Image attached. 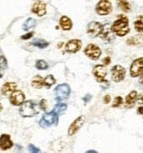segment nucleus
<instances>
[{"label":"nucleus","instance_id":"13","mask_svg":"<svg viewBox=\"0 0 143 153\" xmlns=\"http://www.w3.org/2000/svg\"><path fill=\"white\" fill-rule=\"evenodd\" d=\"M82 43L79 39H71L66 44V50L69 53L74 54L76 53L81 49Z\"/></svg>","mask_w":143,"mask_h":153},{"label":"nucleus","instance_id":"36","mask_svg":"<svg viewBox=\"0 0 143 153\" xmlns=\"http://www.w3.org/2000/svg\"><path fill=\"white\" fill-rule=\"evenodd\" d=\"M110 95H106L105 97H104V101H105V103H109V102H110Z\"/></svg>","mask_w":143,"mask_h":153},{"label":"nucleus","instance_id":"22","mask_svg":"<svg viewBox=\"0 0 143 153\" xmlns=\"http://www.w3.org/2000/svg\"><path fill=\"white\" fill-rule=\"evenodd\" d=\"M44 85V79L40 75H36L32 80V86L36 89H41Z\"/></svg>","mask_w":143,"mask_h":153},{"label":"nucleus","instance_id":"11","mask_svg":"<svg viewBox=\"0 0 143 153\" xmlns=\"http://www.w3.org/2000/svg\"><path fill=\"white\" fill-rule=\"evenodd\" d=\"M111 77L115 82H121L126 75V70L121 65H115L111 70Z\"/></svg>","mask_w":143,"mask_h":153},{"label":"nucleus","instance_id":"17","mask_svg":"<svg viewBox=\"0 0 143 153\" xmlns=\"http://www.w3.org/2000/svg\"><path fill=\"white\" fill-rule=\"evenodd\" d=\"M137 98V92L135 91L130 92L128 95L126 97L125 100V105L127 108H131L134 106L136 103V100Z\"/></svg>","mask_w":143,"mask_h":153},{"label":"nucleus","instance_id":"16","mask_svg":"<svg viewBox=\"0 0 143 153\" xmlns=\"http://www.w3.org/2000/svg\"><path fill=\"white\" fill-rule=\"evenodd\" d=\"M13 146V142L10 139V136L7 134H3L0 137V148L4 151L10 149Z\"/></svg>","mask_w":143,"mask_h":153},{"label":"nucleus","instance_id":"8","mask_svg":"<svg viewBox=\"0 0 143 153\" xmlns=\"http://www.w3.org/2000/svg\"><path fill=\"white\" fill-rule=\"evenodd\" d=\"M115 33L111 29V26L109 24H106L103 25L101 33L100 34L101 38L102 39V40L106 43H111L115 39Z\"/></svg>","mask_w":143,"mask_h":153},{"label":"nucleus","instance_id":"40","mask_svg":"<svg viewBox=\"0 0 143 153\" xmlns=\"http://www.w3.org/2000/svg\"><path fill=\"white\" fill-rule=\"evenodd\" d=\"M0 78H2V75L1 74H0Z\"/></svg>","mask_w":143,"mask_h":153},{"label":"nucleus","instance_id":"39","mask_svg":"<svg viewBox=\"0 0 143 153\" xmlns=\"http://www.w3.org/2000/svg\"><path fill=\"white\" fill-rule=\"evenodd\" d=\"M0 111H2V105L0 104Z\"/></svg>","mask_w":143,"mask_h":153},{"label":"nucleus","instance_id":"4","mask_svg":"<svg viewBox=\"0 0 143 153\" xmlns=\"http://www.w3.org/2000/svg\"><path fill=\"white\" fill-rule=\"evenodd\" d=\"M54 93L57 100H64L69 98L70 95V88L67 84H60L56 86Z\"/></svg>","mask_w":143,"mask_h":153},{"label":"nucleus","instance_id":"21","mask_svg":"<svg viewBox=\"0 0 143 153\" xmlns=\"http://www.w3.org/2000/svg\"><path fill=\"white\" fill-rule=\"evenodd\" d=\"M36 24L37 22L34 19H33V18H29V19L24 23L22 29H24L25 31H29L30 29H34V28L36 26Z\"/></svg>","mask_w":143,"mask_h":153},{"label":"nucleus","instance_id":"9","mask_svg":"<svg viewBox=\"0 0 143 153\" xmlns=\"http://www.w3.org/2000/svg\"><path fill=\"white\" fill-rule=\"evenodd\" d=\"M93 75L98 82H107L106 77L107 75V71L106 67L102 65H95L93 69Z\"/></svg>","mask_w":143,"mask_h":153},{"label":"nucleus","instance_id":"14","mask_svg":"<svg viewBox=\"0 0 143 153\" xmlns=\"http://www.w3.org/2000/svg\"><path fill=\"white\" fill-rule=\"evenodd\" d=\"M84 122H85V117L84 116L78 117L77 119L74 120L72 124L70 125V126L69 127V130H68V135L69 136H73L74 134H75L79 131V129L83 126Z\"/></svg>","mask_w":143,"mask_h":153},{"label":"nucleus","instance_id":"24","mask_svg":"<svg viewBox=\"0 0 143 153\" xmlns=\"http://www.w3.org/2000/svg\"><path fill=\"white\" fill-rule=\"evenodd\" d=\"M32 45L34 46L37 47V48H39V49H45V48L49 46V43L46 42L45 40H44V39H37L34 40Z\"/></svg>","mask_w":143,"mask_h":153},{"label":"nucleus","instance_id":"37","mask_svg":"<svg viewBox=\"0 0 143 153\" xmlns=\"http://www.w3.org/2000/svg\"><path fill=\"white\" fill-rule=\"evenodd\" d=\"M137 112H138V114H140V115H143V107L138 108Z\"/></svg>","mask_w":143,"mask_h":153},{"label":"nucleus","instance_id":"19","mask_svg":"<svg viewBox=\"0 0 143 153\" xmlns=\"http://www.w3.org/2000/svg\"><path fill=\"white\" fill-rule=\"evenodd\" d=\"M17 85L16 83L14 82H7L4 84V85L2 86V94L4 95H8L9 93H12L13 91H14L16 90Z\"/></svg>","mask_w":143,"mask_h":153},{"label":"nucleus","instance_id":"7","mask_svg":"<svg viewBox=\"0 0 143 153\" xmlns=\"http://www.w3.org/2000/svg\"><path fill=\"white\" fill-rule=\"evenodd\" d=\"M84 52H85L86 56H88L89 58L91 59H94V60L98 59L101 56V49L98 46L93 45V44H90V45H88L86 46Z\"/></svg>","mask_w":143,"mask_h":153},{"label":"nucleus","instance_id":"10","mask_svg":"<svg viewBox=\"0 0 143 153\" xmlns=\"http://www.w3.org/2000/svg\"><path fill=\"white\" fill-rule=\"evenodd\" d=\"M103 25L96 22V21H93V22H90V24L87 26V33L90 35V37H96L99 36L101 33V30H102Z\"/></svg>","mask_w":143,"mask_h":153},{"label":"nucleus","instance_id":"15","mask_svg":"<svg viewBox=\"0 0 143 153\" xmlns=\"http://www.w3.org/2000/svg\"><path fill=\"white\" fill-rule=\"evenodd\" d=\"M32 12L38 16H44L46 13V4L43 1H36L33 4Z\"/></svg>","mask_w":143,"mask_h":153},{"label":"nucleus","instance_id":"20","mask_svg":"<svg viewBox=\"0 0 143 153\" xmlns=\"http://www.w3.org/2000/svg\"><path fill=\"white\" fill-rule=\"evenodd\" d=\"M60 25L61 26L63 30L68 31V30H70L72 28V21L69 17L62 16L60 20Z\"/></svg>","mask_w":143,"mask_h":153},{"label":"nucleus","instance_id":"32","mask_svg":"<svg viewBox=\"0 0 143 153\" xmlns=\"http://www.w3.org/2000/svg\"><path fill=\"white\" fill-rule=\"evenodd\" d=\"M39 107L40 109H42L43 111H45L46 110V100L45 99L41 100L40 103H39Z\"/></svg>","mask_w":143,"mask_h":153},{"label":"nucleus","instance_id":"29","mask_svg":"<svg viewBox=\"0 0 143 153\" xmlns=\"http://www.w3.org/2000/svg\"><path fill=\"white\" fill-rule=\"evenodd\" d=\"M134 26H135L136 30L137 32L142 33L143 32V22L141 20H136L134 23Z\"/></svg>","mask_w":143,"mask_h":153},{"label":"nucleus","instance_id":"12","mask_svg":"<svg viewBox=\"0 0 143 153\" xmlns=\"http://www.w3.org/2000/svg\"><path fill=\"white\" fill-rule=\"evenodd\" d=\"M25 100V94L21 91H13L9 97V101L10 103L13 105H21L22 104L24 103Z\"/></svg>","mask_w":143,"mask_h":153},{"label":"nucleus","instance_id":"35","mask_svg":"<svg viewBox=\"0 0 143 153\" xmlns=\"http://www.w3.org/2000/svg\"><path fill=\"white\" fill-rule=\"evenodd\" d=\"M136 100H137V102L139 104H143V95H138Z\"/></svg>","mask_w":143,"mask_h":153},{"label":"nucleus","instance_id":"5","mask_svg":"<svg viewBox=\"0 0 143 153\" xmlns=\"http://www.w3.org/2000/svg\"><path fill=\"white\" fill-rule=\"evenodd\" d=\"M95 10L101 16L108 15L112 11V4L109 0H100L96 5Z\"/></svg>","mask_w":143,"mask_h":153},{"label":"nucleus","instance_id":"2","mask_svg":"<svg viewBox=\"0 0 143 153\" xmlns=\"http://www.w3.org/2000/svg\"><path fill=\"white\" fill-rule=\"evenodd\" d=\"M39 105L37 104L35 101L27 100L24 101V103L21 105L19 113L23 117H32L39 113Z\"/></svg>","mask_w":143,"mask_h":153},{"label":"nucleus","instance_id":"25","mask_svg":"<svg viewBox=\"0 0 143 153\" xmlns=\"http://www.w3.org/2000/svg\"><path fill=\"white\" fill-rule=\"evenodd\" d=\"M55 82H56L55 79L54 78L53 75H47L44 79V85H45L47 88H50V87L53 85L54 84H55Z\"/></svg>","mask_w":143,"mask_h":153},{"label":"nucleus","instance_id":"3","mask_svg":"<svg viewBox=\"0 0 143 153\" xmlns=\"http://www.w3.org/2000/svg\"><path fill=\"white\" fill-rule=\"evenodd\" d=\"M59 121V114L53 111L43 115L41 120H39V126L42 128H47L51 126H56Z\"/></svg>","mask_w":143,"mask_h":153},{"label":"nucleus","instance_id":"18","mask_svg":"<svg viewBox=\"0 0 143 153\" xmlns=\"http://www.w3.org/2000/svg\"><path fill=\"white\" fill-rule=\"evenodd\" d=\"M127 42L128 45L142 46L143 45V35L142 34L134 35L132 37L129 38Z\"/></svg>","mask_w":143,"mask_h":153},{"label":"nucleus","instance_id":"30","mask_svg":"<svg viewBox=\"0 0 143 153\" xmlns=\"http://www.w3.org/2000/svg\"><path fill=\"white\" fill-rule=\"evenodd\" d=\"M123 103V99L121 96H117L115 97L114 100V102H113V105H112V107H119L121 106Z\"/></svg>","mask_w":143,"mask_h":153},{"label":"nucleus","instance_id":"28","mask_svg":"<svg viewBox=\"0 0 143 153\" xmlns=\"http://www.w3.org/2000/svg\"><path fill=\"white\" fill-rule=\"evenodd\" d=\"M8 68V61L4 55H0V70L5 71Z\"/></svg>","mask_w":143,"mask_h":153},{"label":"nucleus","instance_id":"38","mask_svg":"<svg viewBox=\"0 0 143 153\" xmlns=\"http://www.w3.org/2000/svg\"><path fill=\"white\" fill-rule=\"evenodd\" d=\"M140 76H141V77H140V83H141V84H142L143 85V73L142 74V75H140Z\"/></svg>","mask_w":143,"mask_h":153},{"label":"nucleus","instance_id":"26","mask_svg":"<svg viewBox=\"0 0 143 153\" xmlns=\"http://www.w3.org/2000/svg\"><path fill=\"white\" fill-rule=\"evenodd\" d=\"M35 68L37 70H39V71H45V70H47L49 68V65L45 60L39 59V60H37L36 64H35Z\"/></svg>","mask_w":143,"mask_h":153},{"label":"nucleus","instance_id":"31","mask_svg":"<svg viewBox=\"0 0 143 153\" xmlns=\"http://www.w3.org/2000/svg\"><path fill=\"white\" fill-rule=\"evenodd\" d=\"M29 152L32 153H39L41 152L40 149L37 148L36 146H34V145H31V144L29 146Z\"/></svg>","mask_w":143,"mask_h":153},{"label":"nucleus","instance_id":"27","mask_svg":"<svg viewBox=\"0 0 143 153\" xmlns=\"http://www.w3.org/2000/svg\"><path fill=\"white\" fill-rule=\"evenodd\" d=\"M66 109H67V105H66V104L58 103L55 105L54 111L56 112L57 114H62V113H64V112L66 111Z\"/></svg>","mask_w":143,"mask_h":153},{"label":"nucleus","instance_id":"34","mask_svg":"<svg viewBox=\"0 0 143 153\" xmlns=\"http://www.w3.org/2000/svg\"><path fill=\"white\" fill-rule=\"evenodd\" d=\"M103 62H104V65H109L110 62V58L109 56H107V57H106V58L103 59Z\"/></svg>","mask_w":143,"mask_h":153},{"label":"nucleus","instance_id":"33","mask_svg":"<svg viewBox=\"0 0 143 153\" xmlns=\"http://www.w3.org/2000/svg\"><path fill=\"white\" fill-rule=\"evenodd\" d=\"M33 34H34L33 32L26 33V34H25V35H23V36L21 37V39H30V38H32Z\"/></svg>","mask_w":143,"mask_h":153},{"label":"nucleus","instance_id":"6","mask_svg":"<svg viewBox=\"0 0 143 153\" xmlns=\"http://www.w3.org/2000/svg\"><path fill=\"white\" fill-rule=\"evenodd\" d=\"M143 73V58L135 59L131 65L130 74L132 77H138Z\"/></svg>","mask_w":143,"mask_h":153},{"label":"nucleus","instance_id":"23","mask_svg":"<svg viewBox=\"0 0 143 153\" xmlns=\"http://www.w3.org/2000/svg\"><path fill=\"white\" fill-rule=\"evenodd\" d=\"M119 8L122 10L123 12L128 13L131 10V5L127 0H117Z\"/></svg>","mask_w":143,"mask_h":153},{"label":"nucleus","instance_id":"1","mask_svg":"<svg viewBox=\"0 0 143 153\" xmlns=\"http://www.w3.org/2000/svg\"><path fill=\"white\" fill-rule=\"evenodd\" d=\"M111 29L115 35H118L120 37L127 35L130 32L128 19L125 15H119L118 19L115 20L113 25H111Z\"/></svg>","mask_w":143,"mask_h":153}]
</instances>
